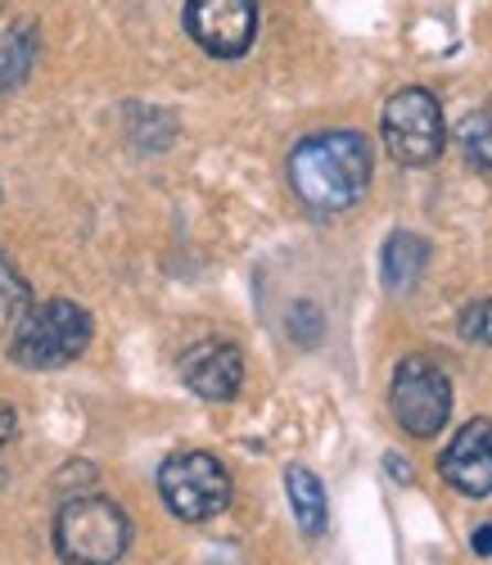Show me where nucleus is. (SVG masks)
I'll return each mask as SVG.
<instances>
[{"mask_svg":"<svg viewBox=\"0 0 492 565\" xmlns=\"http://www.w3.org/2000/svg\"><path fill=\"white\" fill-rule=\"evenodd\" d=\"M371 140L362 131H321L293 146L289 154V185L303 209L330 217L366 200L371 191Z\"/></svg>","mask_w":492,"mask_h":565,"instance_id":"1","label":"nucleus"},{"mask_svg":"<svg viewBox=\"0 0 492 565\" xmlns=\"http://www.w3.org/2000/svg\"><path fill=\"white\" fill-rule=\"evenodd\" d=\"M55 556L64 565H118L131 552V515L100 493H77L55 511Z\"/></svg>","mask_w":492,"mask_h":565,"instance_id":"2","label":"nucleus"},{"mask_svg":"<svg viewBox=\"0 0 492 565\" xmlns=\"http://www.w3.org/2000/svg\"><path fill=\"white\" fill-rule=\"evenodd\" d=\"M90 335H95V321L86 308H77L73 299H51L19 317L6 353L23 371H60L86 353Z\"/></svg>","mask_w":492,"mask_h":565,"instance_id":"3","label":"nucleus"},{"mask_svg":"<svg viewBox=\"0 0 492 565\" xmlns=\"http://www.w3.org/2000/svg\"><path fill=\"white\" fill-rule=\"evenodd\" d=\"M379 136H384V150L393 163H403V168L438 163L442 146H448V131H442V109L434 100V90L403 86L398 96H388L384 118H379Z\"/></svg>","mask_w":492,"mask_h":565,"instance_id":"4","label":"nucleus"},{"mask_svg":"<svg viewBox=\"0 0 492 565\" xmlns=\"http://www.w3.org/2000/svg\"><path fill=\"white\" fill-rule=\"evenodd\" d=\"M159 493L177 521H213L231 507V470L213 452H177L159 466Z\"/></svg>","mask_w":492,"mask_h":565,"instance_id":"5","label":"nucleus"},{"mask_svg":"<svg viewBox=\"0 0 492 565\" xmlns=\"http://www.w3.org/2000/svg\"><path fill=\"white\" fill-rule=\"evenodd\" d=\"M388 407L393 420L411 439H434L452 416V381L448 371L429 358H403L388 385Z\"/></svg>","mask_w":492,"mask_h":565,"instance_id":"6","label":"nucleus"},{"mask_svg":"<svg viewBox=\"0 0 492 565\" xmlns=\"http://www.w3.org/2000/svg\"><path fill=\"white\" fill-rule=\"evenodd\" d=\"M185 32L204 55L239 60L258 36V0H185Z\"/></svg>","mask_w":492,"mask_h":565,"instance_id":"7","label":"nucleus"},{"mask_svg":"<svg viewBox=\"0 0 492 565\" xmlns=\"http://www.w3.org/2000/svg\"><path fill=\"white\" fill-rule=\"evenodd\" d=\"M181 381L204 403H231L244 390V353L226 340H200L181 353Z\"/></svg>","mask_w":492,"mask_h":565,"instance_id":"8","label":"nucleus"},{"mask_svg":"<svg viewBox=\"0 0 492 565\" xmlns=\"http://www.w3.org/2000/svg\"><path fill=\"white\" fill-rule=\"evenodd\" d=\"M438 476L466 498L492 493V426L488 420H466L452 444L438 457Z\"/></svg>","mask_w":492,"mask_h":565,"instance_id":"9","label":"nucleus"},{"mask_svg":"<svg viewBox=\"0 0 492 565\" xmlns=\"http://www.w3.org/2000/svg\"><path fill=\"white\" fill-rule=\"evenodd\" d=\"M429 267V241L416 231H393L388 241H384V254H379V276H384V286L393 295H403V290H416L420 286V276Z\"/></svg>","mask_w":492,"mask_h":565,"instance_id":"10","label":"nucleus"},{"mask_svg":"<svg viewBox=\"0 0 492 565\" xmlns=\"http://www.w3.org/2000/svg\"><path fill=\"white\" fill-rule=\"evenodd\" d=\"M285 493H289V507H293V521L308 539H321L325 525H330V507H325V489L321 480L312 476L308 466H289L285 470Z\"/></svg>","mask_w":492,"mask_h":565,"instance_id":"11","label":"nucleus"},{"mask_svg":"<svg viewBox=\"0 0 492 565\" xmlns=\"http://www.w3.org/2000/svg\"><path fill=\"white\" fill-rule=\"evenodd\" d=\"M36 55H41V36H36V23H14L6 36H0V96L14 86H23L36 68Z\"/></svg>","mask_w":492,"mask_h":565,"instance_id":"12","label":"nucleus"},{"mask_svg":"<svg viewBox=\"0 0 492 565\" xmlns=\"http://www.w3.org/2000/svg\"><path fill=\"white\" fill-rule=\"evenodd\" d=\"M457 146L466 154V163L492 181V109H474L461 118L457 127Z\"/></svg>","mask_w":492,"mask_h":565,"instance_id":"13","label":"nucleus"},{"mask_svg":"<svg viewBox=\"0 0 492 565\" xmlns=\"http://www.w3.org/2000/svg\"><path fill=\"white\" fill-rule=\"evenodd\" d=\"M28 303H32L28 280L19 276V267L10 263V254L0 249V312H6V317H14V312H23Z\"/></svg>","mask_w":492,"mask_h":565,"instance_id":"14","label":"nucleus"},{"mask_svg":"<svg viewBox=\"0 0 492 565\" xmlns=\"http://www.w3.org/2000/svg\"><path fill=\"white\" fill-rule=\"evenodd\" d=\"M461 335L470 344H492V299H479L461 312Z\"/></svg>","mask_w":492,"mask_h":565,"instance_id":"15","label":"nucleus"},{"mask_svg":"<svg viewBox=\"0 0 492 565\" xmlns=\"http://www.w3.org/2000/svg\"><path fill=\"white\" fill-rule=\"evenodd\" d=\"M14 435H19V416H14L10 403H0V448H6Z\"/></svg>","mask_w":492,"mask_h":565,"instance_id":"16","label":"nucleus"},{"mask_svg":"<svg viewBox=\"0 0 492 565\" xmlns=\"http://www.w3.org/2000/svg\"><path fill=\"white\" fill-rule=\"evenodd\" d=\"M474 552H479V556H492V525L474 530Z\"/></svg>","mask_w":492,"mask_h":565,"instance_id":"17","label":"nucleus"},{"mask_svg":"<svg viewBox=\"0 0 492 565\" xmlns=\"http://www.w3.org/2000/svg\"><path fill=\"white\" fill-rule=\"evenodd\" d=\"M388 466H393V480H411V470H407V461H398V457H388Z\"/></svg>","mask_w":492,"mask_h":565,"instance_id":"18","label":"nucleus"}]
</instances>
